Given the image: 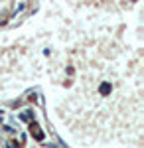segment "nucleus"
<instances>
[{"label":"nucleus","mask_w":144,"mask_h":148,"mask_svg":"<svg viewBox=\"0 0 144 148\" xmlns=\"http://www.w3.org/2000/svg\"><path fill=\"white\" fill-rule=\"evenodd\" d=\"M28 130H30V134H32L36 140H44V132H42V128H40L38 123L30 121V123H28Z\"/></svg>","instance_id":"nucleus-1"},{"label":"nucleus","mask_w":144,"mask_h":148,"mask_svg":"<svg viewBox=\"0 0 144 148\" xmlns=\"http://www.w3.org/2000/svg\"><path fill=\"white\" fill-rule=\"evenodd\" d=\"M2 132L4 134H16L18 130H16V126H12V125H2Z\"/></svg>","instance_id":"nucleus-3"},{"label":"nucleus","mask_w":144,"mask_h":148,"mask_svg":"<svg viewBox=\"0 0 144 148\" xmlns=\"http://www.w3.org/2000/svg\"><path fill=\"white\" fill-rule=\"evenodd\" d=\"M18 119H20V121H24V123H30V121H34V111H32V109L22 111V113L18 114Z\"/></svg>","instance_id":"nucleus-2"}]
</instances>
